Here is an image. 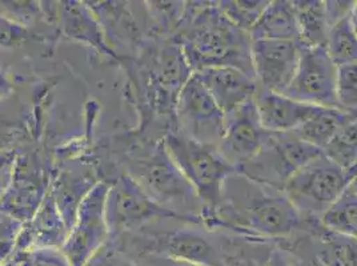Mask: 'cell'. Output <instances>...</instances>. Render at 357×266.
Returning a JSON list of instances; mask_svg holds the SVG:
<instances>
[{"mask_svg": "<svg viewBox=\"0 0 357 266\" xmlns=\"http://www.w3.org/2000/svg\"><path fill=\"white\" fill-rule=\"evenodd\" d=\"M252 42L256 40H298V16L294 1L273 0L250 31Z\"/></svg>", "mask_w": 357, "mask_h": 266, "instance_id": "cell-21", "label": "cell"}, {"mask_svg": "<svg viewBox=\"0 0 357 266\" xmlns=\"http://www.w3.org/2000/svg\"><path fill=\"white\" fill-rule=\"evenodd\" d=\"M70 235L54 196L48 191L38 212L23 225L15 251L54 248L61 249Z\"/></svg>", "mask_w": 357, "mask_h": 266, "instance_id": "cell-17", "label": "cell"}, {"mask_svg": "<svg viewBox=\"0 0 357 266\" xmlns=\"http://www.w3.org/2000/svg\"><path fill=\"white\" fill-rule=\"evenodd\" d=\"M3 266H4V265H3Z\"/></svg>", "mask_w": 357, "mask_h": 266, "instance_id": "cell-40", "label": "cell"}, {"mask_svg": "<svg viewBox=\"0 0 357 266\" xmlns=\"http://www.w3.org/2000/svg\"><path fill=\"white\" fill-rule=\"evenodd\" d=\"M255 105L263 127L271 133L295 132L320 108L264 89H259L256 93Z\"/></svg>", "mask_w": 357, "mask_h": 266, "instance_id": "cell-18", "label": "cell"}, {"mask_svg": "<svg viewBox=\"0 0 357 266\" xmlns=\"http://www.w3.org/2000/svg\"><path fill=\"white\" fill-rule=\"evenodd\" d=\"M320 222L333 232L357 238V193L347 188Z\"/></svg>", "mask_w": 357, "mask_h": 266, "instance_id": "cell-26", "label": "cell"}, {"mask_svg": "<svg viewBox=\"0 0 357 266\" xmlns=\"http://www.w3.org/2000/svg\"><path fill=\"white\" fill-rule=\"evenodd\" d=\"M336 81L337 65L326 47H303L298 71L284 95L313 107L337 108Z\"/></svg>", "mask_w": 357, "mask_h": 266, "instance_id": "cell-10", "label": "cell"}, {"mask_svg": "<svg viewBox=\"0 0 357 266\" xmlns=\"http://www.w3.org/2000/svg\"><path fill=\"white\" fill-rule=\"evenodd\" d=\"M357 173V166L356 168H355V171H354V172H352V173H351V178H354V176H355V175H356Z\"/></svg>", "mask_w": 357, "mask_h": 266, "instance_id": "cell-39", "label": "cell"}, {"mask_svg": "<svg viewBox=\"0 0 357 266\" xmlns=\"http://www.w3.org/2000/svg\"><path fill=\"white\" fill-rule=\"evenodd\" d=\"M323 153L344 169L351 178V173L357 166V115H354L342 125Z\"/></svg>", "mask_w": 357, "mask_h": 266, "instance_id": "cell-25", "label": "cell"}, {"mask_svg": "<svg viewBox=\"0 0 357 266\" xmlns=\"http://www.w3.org/2000/svg\"><path fill=\"white\" fill-rule=\"evenodd\" d=\"M126 168L127 175L134 178L158 204L203 221V205L191 184L169 156L163 139L136 146L126 156Z\"/></svg>", "mask_w": 357, "mask_h": 266, "instance_id": "cell-3", "label": "cell"}, {"mask_svg": "<svg viewBox=\"0 0 357 266\" xmlns=\"http://www.w3.org/2000/svg\"><path fill=\"white\" fill-rule=\"evenodd\" d=\"M351 178L323 153L287 182L284 193L304 221H320L349 185Z\"/></svg>", "mask_w": 357, "mask_h": 266, "instance_id": "cell-5", "label": "cell"}, {"mask_svg": "<svg viewBox=\"0 0 357 266\" xmlns=\"http://www.w3.org/2000/svg\"><path fill=\"white\" fill-rule=\"evenodd\" d=\"M298 40L252 42V64L259 88L285 93L289 88L301 56Z\"/></svg>", "mask_w": 357, "mask_h": 266, "instance_id": "cell-13", "label": "cell"}, {"mask_svg": "<svg viewBox=\"0 0 357 266\" xmlns=\"http://www.w3.org/2000/svg\"><path fill=\"white\" fill-rule=\"evenodd\" d=\"M175 118L178 132L218 148L223 137L225 115L196 74L178 95Z\"/></svg>", "mask_w": 357, "mask_h": 266, "instance_id": "cell-8", "label": "cell"}, {"mask_svg": "<svg viewBox=\"0 0 357 266\" xmlns=\"http://www.w3.org/2000/svg\"><path fill=\"white\" fill-rule=\"evenodd\" d=\"M99 182L95 169L87 164L67 165L51 178L50 192L70 230L80 204Z\"/></svg>", "mask_w": 357, "mask_h": 266, "instance_id": "cell-16", "label": "cell"}, {"mask_svg": "<svg viewBox=\"0 0 357 266\" xmlns=\"http://www.w3.org/2000/svg\"><path fill=\"white\" fill-rule=\"evenodd\" d=\"M14 92V84L8 74L0 68V100L7 99Z\"/></svg>", "mask_w": 357, "mask_h": 266, "instance_id": "cell-36", "label": "cell"}, {"mask_svg": "<svg viewBox=\"0 0 357 266\" xmlns=\"http://www.w3.org/2000/svg\"><path fill=\"white\" fill-rule=\"evenodd\" d=\"M163 140L169 156L197 194L206 225L220 203L225 180L238 171L218 148L202 144L178 131L167 133Z\"/></svg>", "mask_w": 357, "mask_h": 266, "instance_id": "cell-4", "label": "cell"}, {"mask_svg": "<svg viewBox=\"0 0 357 266\" xmlns=\"http://www.w3.org/2000/svg\"><path fill=\"white\" fill-rule=\"evenodd\" d=\"M50 173L36 153H19L14 178L0 200V210L26 224L42 205L51 185Z\"/></svg>", "mask_w": 357, "mask_h": 266, "instance_id": "cell-11", "label": "cell"}, {"mask_svg": "<svg viewBox=\"0 0 357 266\" xmlns=\"http://www.w3.org/2000/svg\"><path fill=\"white\" fill-rule=\"evenodd\" d=\"M86 266H137L134 261L120 251L116 245L108 241L103 248L95 253V256Z\"/></svg>", "mask_w": 357, "mask_h": 266, "instance_id": "cell-32", "label": "cell"}, {"mask_svg": "<svg viewBox=\"0 0 357 266\" xmlns=\"http://www.w3.org/2000/svg\"><path fill=\"white\" fill-rule=\"evenodd\" d=\"M4 266H71L61 249L45 248L15 251Z\"/></svg>", "mask_w": 357, "mask_h": 266, "instance_id": "cell-29", "label": "cell"}, {"mask_svg": "<svg viewBox=\"0 0 357 266\" xmlns=\"http://www.w3.org/2000/svg\"><path fill=\"white\" fill-rule=\"evenodd\" d=\"M271 136L272 133L263 127L252 100L225 115L223 137L218 150L238 171V166L251 160L267 144Z\"/></svg>", "mask_w": 357, "mask_h": 266, "instance_id": "cell-12", "label": "cell"}, {"mask_svg": "<svg viewBox=\"0 0 357 266\" xmlns=\"http://www.w3.org/2000/svg\"><path fill=\"white\" fill-rule=\"evenodd\" d=\"M109 184L100 181L80 204L74 225L61 251L71 266H86L109 241L105 221V198Z\"/></svg>", "mask_w": 357, "mask_h": 266, "instance_id": "cell-9", "label": "cell"}, {"mask_svg": "<svg viewBox=\"0 0 357 266\" xmlns=\"http://www.w3.org/2000/svg\"><path fill=\"white\" fill-rule=\"evenodd\" d=\"M268 0H222L219 8L235 26L250 33L259 17L267 8Z\"/></svg>", "mask_w": 357, "mask_h": 266, "instance_id": "cell-27", "label": "cell"}, {"mask_svg": "<svg viewBox=\"0 0 357 266\" xmlns=\"http://www.w3.org/2000/svg\"><path fill=\"white\" fill-rule=\"evenodd\" d=\"M323 155L320 149L298 139L295 132L272 133L267 144L238 172L259 184L284 191L300 168Z\"/></svg>", "mask_w": 357, "mask_h": 266, "instance_id": "cell-7", "label": "cell"}, {"mask_svg": "<svg viewBox=\"0 0 357 266\" xmlns=\"http://www.w3.org/2000/svg\"><path fill=\"white\" fill-rule=\"evenodd\" d=\"M355 4H356V1H349V0H347V1H342V0L326 1V11H327L329 26H332L336 22L351 15Z\"/></svg>", "mask_w": 357, "mask_h": 266, "instance_id": "cell-35", "label": "cell"}, {"mask_svg": "<svg viewBox=\"0 0 357 266\" xmlns=\"http://www.w3.org/2000/svg\"><path fill=\"white\" fill-rule=\"evenodd\" d=\"M303 236L321 265L357 266L355 237L333 232L320 221H305Z\"/></svg>", "mask_w": 357, "mask_h": 266, "instance_id": "cell-19", "label": "cell"}, {"mask_svg": "<svg viewBox=\"0 0 357 266\" xmlns=\"http://www.w3.org/2000/svg\"><path fill=\"white\" fill-rule=\"evenodd\" d=\"M195 72L234 67L255 77L252 39L219 8L218 1H187L171 36Z\"/></svg>", "mask_w": 357, "mask_h": 266, "instance_id": "cell-2", "label": "cell"}, {"mask_svg": "<svg viewBox=\"0 0 357 266\" xmlns=\"http://www.w3.org/2000/svg\"><path fill=\"white\" fill-rule=\"evenodd\" d=\"M352 116V114H347L337 108H319L312 118L298 127L295 134L323 152L333 136Z\"/></svg>", "mask_w": 357, "mask_h": 266, "instance_id": "cell-22", "label": "cell"}, {"mask_svg": "<svg viewBox=\"0 0 357 266\" xmlns=\"http://www.w3.org/2000/svg\"><path fill=\"white\" fill-rule=\"evenodd\" d=\"M63 33L74 40L95 47L99 52L116 59V54L107 45L105 33L100 29L93 11L86 3L66 1L61 6Z\"/></svg>", "mask_w": 357, "mask_h": 266, "instance_id": "cell-20", "label": "cell"}, {"mask_svg": "<svg viewBox=\"0 0 357 266\" xmlns=\"http://www.w3.org/2000/svg\"><path fill=\"white\" fill-rule=\"evenodd\" d=\"M23 222L0 210V264L4 265L16 251Z\"/></svg>", "mask_w": 357, "mask_h": 266, "instance_id": "cell-30", "label": "cell"}, {"mask_svg": "<svg viewBox=\"0 0 357 266\" xmlns=\"http://www.w3.org/2000/svg\"><path fill=\"white\" fill-rule=\"evenodd\" d=\"M287 248L291 254V266H324L321 265L310 249L303 232L298 236L285 241Z\"/></svg>", "mask_w": 357, "mask_h": 266, "instance_id": "cell-33", "label": "cell"}, {"mask_svg": "<svg viewBox=\"0 0 357 266\" xmlns=\"http://www.w3.org/2000/svg\"><path fill=\"white\" fill-rule=\"evenodd\" d=\"M206 226L244 236L288 241L304 230L305 221L284 191L236 172L225 180L220 203Z\"/></svg>", "mask_w": 357, "mask_h": 266, "instance_id": "cell-1", "label": "cell"}, {"mask_svg": "<svg viewBox=\"0 0 357 266\" xmlns=\"http://www.w3.org/2000/svg\"><path fill=\"white\" fill-rule=\"evenodd\" d=\"M326 49L337 67L357 63V32L351 15L331 26Z\"/></svg>", "mask_w": 357, "mask_h": 266, "instance_id": "cell-24", "label": "cell"}, {"mask_svg": "<svg viewBox=\"0 0 357 266\" xmlns=\"http://www.w3.org/2000/svg\"><path fill=\"white\" fill-rule=\"evenodd\" d=\"M220 232L224 266H291L285 241Z\"/></svg>", "mask_w": 357, "mask_h": 266, "instance_id": "cell-14", "label": "cell"}, {"mask_svg": "<svg viewBox=\"0 0 357 266\" xmlns=\"http://www.w3.org/2000/svg\"><path fill=\"white\" fill-rule=\"evenodd\" d=\"M165 220L203 224L199 219L187 217L162 207L127 173L109 185L105 198V221L109 240L136 233L152 224Z\"/></svg>", "mask_w": 357, "mask_h": 266, "instance_id": "cell-6", "label": "cell"}, {"mask_svg": "<svg viewBox=\"0 0 357 266\" xmlns=\"http://www.w3.org/2000/svg\"><path fill=\"white\" fill-rule=\"evenodd\" d=\"M17 150L16 149H0V200L7 192L15 171Z\"/></svg>", "mask_w": 357, "mask_h": 266, "instance_id": "cell-34", "label": "cell"}, {"mask_svg": "<svg viewBox=\"0 0 357 266\" xmlns=\"http://www.w3.org/2000/svg\"><path fill=\"white\" fill-rule=\"evenodd\" d=\"M224 115L255 100L259 92L256 79L234 67H215L195 72Z\"/></svg>", "mask_w": 357, "mask_h": 266, "instance_id": "cell-15", "label": "cell"}, {"mask_svg": "<svg viewBox=\"0 0 357 266\" xmlns=\"http://www.w3.org/2000/svg\"><path fill=\"white\" fill-rule=\"evenodd\" d=\"M33 38L30 27H26L15 20L0 14V47L14 48Z\"/></svg>", "mask_w": 357, "mask_h": 266, "instance_id": "cell-31", "label": "cell"}, {"mask_svg": "<svg viewBox=\"0 0 357 266\" xmlns=\"http://www.w3.org/2000/svg\"><path fill=\"white\" fill-rule=\"evenodd\" d=\"M337 108L347 114H357V63L337 67L336 81Z\"/></svg>", "mask_w": 357, "mask_h": 266, "instance_id": "cell-28", "label": "cell"}, {"mask_svg": "<svg viewBox=\"0 0 357 266\" xmlns=\"http://www.w3.org/2000/svg\"><path fill=\"white\" fill-rule=\"evenodd\" d=\"M298 16L300 39L303 47H326L328 22L326 1L321 0H298L294 1Z\"/></svg>", "mask_w": 357, "mask_h": 266, "instance_id": "cell-23", "label": "cell"}, {"mask_svg": "<svg viewBox=\"0 0 357 266\" xmlns=\"http://www.w3.org/2000/svg\"><path fill=\"white\" fill-rule=\"evenodd\" d=\"M351 17H352V23H354V27H355V30H356L357 32V1L356 4H355V7H354V10H352Z\"/></svg>", "mask_w": 357, "mask_h": 266, "instance_id": "cell-38", "label": "cell"}, {"mask_svg": "<svg viewBox=\"0 0 357 266\" xmlns=\"http://www.w3.org/2000/svg\"><path fill=\"white\" fill-rule=\"evenodd\" d=\"M348 188H349L351 191H354V192L357 193V173L354 176V178H351Z\"/></svg>", "mask_w": 357, "mask_h": 266, "instance_id": "cell-37", "label": "cell"}]
</instances>
